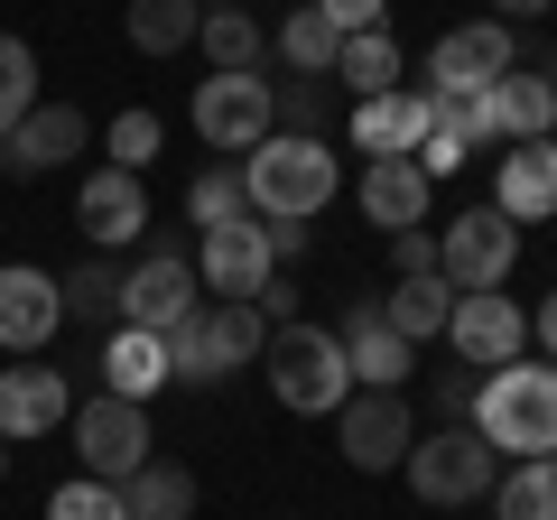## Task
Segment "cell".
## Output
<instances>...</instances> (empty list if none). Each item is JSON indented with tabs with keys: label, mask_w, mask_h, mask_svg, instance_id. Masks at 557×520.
Instances as JSON below:
<instances>
[{
	"label": "cell",
	"mask_w": 557,
	"mask_h": 520,
	"mask_svg": "<svg viewBox=\"0 0 557 520\" xmlns=\"http://www.w3.org/2000/svg\"><path fill=\"white\" fill-rule=\"evenodd\" d=\"M474 437L493 456L530 465V456H557V362H502V372L474 381Z\"/></svg>",
	"instance_id": "obj_1"
},
{
	"label": "cell",
	"mask_w": 557,
	"mask_h": 520,
	"mask_svg": "<svg viewBox=\"0 0 557 520\" xmlns=\"http://www.w3.org/2000/svg\"><path fill=\"white\" fill-rule=\"evenodd\" d=\"M344 168L325 140H298V131H270V140L242 159V196H251L260 223H317L325 205H335Z\"/></svg>",
	"instance_id": "obj_2"
},
{
	"label": "cell",
	"mask_w": 557,
	"mask_h": 520,
	"mask_svg": "<svg viewBox=\"0 0 557 520\" xmlns=\"http://www.w3.org/2000/svg\"><path fill=\"white\" fill-rule=\"evenodd\" d=\"M260 372H270L278 409H298V419H335V409L354 400V362H344L335 325H317V317L270 325V344H260Z\"/></svg>",
	"instance_id": "obj_3"
},
{
	"label": "cell",
	"mask_w": 557,
	"mask_h": 520,
	"mask_svg": "<svg viewBox=\"0 0 557 520\" xmlns=\"http://www.w3.org/2000/svg\"><path fill=\"white\" fill-rule=\"evenodd\" d=\"M409 493L418 502H437V511H465V502H493V483H502V456L474 437V428H437V437H418L409 446Z\"/></svg>",
	"instance_id": "obj_4"
},
{
	"label": "cell",
	"mask_w": 557,
	"mask_h": 520,
	"mask_svg": "<svg viewBox=\"0 0 557 520\" xmlns=\"http://www.w3.org/2000/svg\"><path fill=\"white\" fill-rule=\"evenodd\" d=\"M520 260V223L493 214V205H465L456 223L437 233V280L456 288V298H474V288H502Z\"/></svg>",
	"instance_id": "obj_5"
},
{
	"label": "cell",
	"mask_w": 557,
	"mask_h": 520,
	"mask_svg": "<svg viewBox=\"0 0 557 520\" xmlns=\"http://www.w3.org/2000/svg\"><path fill=\"white\" fill-rule=\"evenodd\" d=\"M502 75H511V28L465 20V28H446V38L428 47V84H418V94L428 102H474V94H493Z\"/></svg>",
	"instance_id": "obj_6"
},
{
	"label": "cell",
	"mask_w": 557,
	"mask_h": 520,
	"mask_svg": "<svg viewBox=\"0 0 557 520\" xmlns=\"http://www.w3.org/2000/svg\"><path fill=\"white\" fill-rule=\"evenodd\" d=\"M335 446H344V465H354V474H391V465H409L418 419H409V400H399V391H354V400L335 409Z\"/></svg>",
	"instance_id": "obj_7"
},
{
	"label": "cell",
	"mask_w": 557,
	"mask_h": 520,
	"mask_svg": "<svg viewBox=\"0 0 557 520\" xmlns=\"http://www.w3.org/2000/svg\"><path fill=\"white\" fill-rule=\"evenodd\" d=\"M196 260H186V251H139L131 260V270H121V325H139V335H168V325H177V317H196Z\"/></svg>",
	"instance_id": "obj_8"
},
{
	"label": "cell",
	"mask_w": 557,
	"mask_h": 520,
	"mask_svg": "<svg viewBox=\"0 0 557 520\" xmlns=\"http://www.w3.org/2000/svg\"><path fill=\"white\" fill-rule=\"evenodd\" d=\"M65 428H75V456H84L94 483H131L139 465H149V419H139L131 400H112V391H94Z\"/></svg>",
	"instance_id": "obj_9"
},
{
	"label": "cell",
	"mask_w": 557,
	"mask_h": 520,
	"mask_svg": "<svg viewBox=\"0 0 557 520\" xmlns=\"http://www.w3.org/2000/svg\"><path fill=\"white\" fill-rule=\"evenodd\" d=\"M196 131L223 159H251L270 140V75H205L196 84Z\"/></svg>",
	"instance_id": "obj_10"
},
{
	"label": "cell",
	"mask_w": 557,
	"mask_h": 520,
	"mask_svg": "<svg viewBox=\"0 0 557 520\" xmlns=\"http://www.w3.org/2000/svg\"><path fill=\"white\" fill-rule=\"evenodd\" d=\"M446 344H456V362H474V372H502V362H520V344H530V317H520V298H502V288H474V298H456V317H446Z\"/></svg>",
	"instance_id": "obj_11"
},
{
	"label": "cell",
	"mask_w": 557,
	"mask_h": 520,
	"mask_svg": "<svg viewBox=\"0 0 557 520\" xmlns=\"http://www.w3.org/2000/svg\"><path fill=\"white\" fill-rule=\"evenodd\" d=\"M196 280L214 288V298H260V288L278 280V260H270V233H260V214L214 223V233H205V251H196Z\"/></svg>",
	"instance_id": "obj_12"
},
{
	"label": "cell",
	"mask_w": 557,
	"mask_h": 520,
	"mask_svg": "<svg viewBox=\"0 0 557 520\" xmlns=\"http://www.w3.org/2000/svg\"><path fill=\"white\" fill-rule=\"evenodd\" d=\"M65 419H75V391H65V372H47L38 354L0 372V437H10V446L47 437V428H65Z\"/></svg>",
	"instance_id": "obj_13"
},
{
	"label": "cell",
	"mask_w": 557,
	"mask_h": 520,
	"mask_svg": "<svg viewBox=\"0 0 557 520\" xmlns=\"http://www.w3.org/2000/svg\"><path fill=\"white\" fill-rule=\"evenodd\" d=\"M335 344H344V362H354V391H399V381L418 372V344H399V335H391V317H381V298L344 307Z\"/></svg>",
	"instance_id": "obj_14"
},
{
	"label": "cell",
	"mask_w": 557,
	"mask_h": 520,
	"mask_svg": "<svg viewBox=\"0 0 557 520\" xmlns=\"http://www.w3.org/2000/svg\"><path fill=\"white\" fill-rule=\"evenodd\" d=\"M57 325H65L57 280H47V270H28V260H10V270H0V354L28 362L47 335H57Z\"/></svg>",
	"instance_id": "obj_15"
},
{
	"label": "cell",
	"mask_w": 557,
	"mask_h": 520,
	"mask_svg": "<svg viewBox=\"0 0 557 520\" xmlns=\"http://www.w3.org/2000/svg\"><path fill=\"white\" fill-rule=\"evenodd\" d=\"M75 149H84V112L75 102H38L28 121L0 131V177H47V168H65Z\"/></svg>",
	"instance_id": "obj_16"
},
{
	"label": "cell",
	"mask_w": 557,
	"mask_h": 520,
	"mask_svg": "<svg viewBox=\"0 0 557 520\" xmlns=\"http://www.w3.org/2000/svg\"><path fill=\"white\" fill-rule=\"evenodd\" d=\"M75 223H84V242H94V251H121V242L149 233V196H139L131 168H94V177H84V196H75Z\"/></svg>",
	"instance_id": "obj_17"
},
{
	"label": "cell",
	"mask_w": 557,
	"mask_h": 520,
	"mask_svg": "<svg viewBox=\"0 0 557 520\" xmlns=\"http://www.w3.org/2000/svg\"><path fill=\"white\" fill-rule=\"evenodd\" d=\"M493 214H511V223H539V214H557V140H511V149H502Z\"/></svg>",
	"instance_id": "obj_18"
},
{
	"label": "cell",
	"mask_w": 557,
	"mask_h": 520,
	"mask_svg": "<svg viewBox=\"0 0 557 520\" xmlns=\"http://www.w3.org/2000/svg\"><path fill=\"white\" fill-rule=\"evenodd\" d=\"M418 140H428V94H372L354 102V149L362 159H418Z\"/></svg>",
	"instance_id": "obj_19"
},
{
	"label": "cell",
	"mask_w": 557,
	"mask_h": 520,
	"mask_svg": "<svg viewBox=\"0 0 557 520\" xmlns=\"http://www.w3.org/2000/svg\"><path fill=\"white\" fill-rule=\"evenodd\" d=\"M354 196H362V214H372L381 233H409V223H428V196H437V186L418 177V159H372Z\"/></svg>",
	"instance_id": "obj_20"
},
{
	"label": "cell",
	"mask_w": 557,
	"mask_h": 520,
	"mask_svg": "<svg viewBox=\"0 0 557 520\" xmlns=\"http://www.w3.org/2000/svg\"><path fill=\"white\" fill-rule=\"evenodd\" d=\"M483 121H493L502 149H511V140H548V131H557V94H548L539 75H520V65H511V75L483 94Z\"/></svg>",
	"instance_id": "obj_21"
},
{
	"label": "cell",
	"mask_w": 557,
	"mask_h": 520,
	"mask_svg": "<svg viewBox=\"0 0 557 520\" xmlns=\"http://www.w3.org/2000/svg\"><path fill=\"white\" fill-rule=\"evenodd\" d=\"M102 391L112 400H149V391H168V354H159V335H139V325H112L102 335Z\"/></svg>",
	"instance_id": "obj_22"
},
{
	"label": "cell",
	"mask_w": 557,
	"mask_h": 520,
	"mask_svg": "<svg viewBox=\"0 0 557 520\" xmlns=\"http://www.w3.org/2000/svg\"><path fill=\"white\" fill-rule=\"evenodd\" d=\"M196 47H205V65H214V75H260L270 28H260L242 0H214V10H205V28H196Z\"/></svg>",
	"instance_id": "obj_23"
},
{
	"label": "cell",
	"mask_w": 557,
	"mask_h": 520,
	"mask_svg": "<svg viewBox=\"0 0 557 520\" xmlns=\"http://www.w3.org/2000/svg\"><path fill=\"white\" fill-rule=\"evenodd\" d=\"M335 84H344L354 102L399 94V38H391V28H354V38L335 47Z\"/></svg>",
	"instance_id": "obj_24"
},
{
	"label": "cell",
	"mask_w": 557,
	"mask_h": 520,
	"mask_svg": "<svg viewBox=\"0 0 557 520\" xmlns=\"http://www.w3.org/2000/svg\"><path fill=\"white\" fill-rule=\"evenodd\" d=\"M381 317H391V335L399 344H437L446 335V317H456V288L428 270V280H399L391 298H381Z\"/></svg>",
	"instance_id": "obj_25"
},
{
	"label": "cell",
	"mask_w": 557,
	"mask_h": 520,
	"mask_svg": "<svg viewBox=\"0 0 557 520\" xmlns=\"http://www.w3.org/2000/svg\"><path fill=\"white\" fill-rule=\"evenodd\" d=\"M121 502H131V520H196V474L168 456H149L131 483H121Z\"/></svg>",
	"instance_id": "obj_26"
},
{
	"label": "cell",
	"mask_w": 557,
	"mask_h": 520,
	"mask_svg": "<svg viewBox=\"0 0 557 520\" xmlns=\"http://www.w3.org/2000/svg\"><path fill=\"white\" fill-rule=\"evenodd\" d=\"M131 47L139 57H177V47H196V28H205V0H131Z\"/></svg>",
	"instance_id": "obj_27"
},
{
	"label": "cell",
	"mask_w": 557,
	"mask_h": 520,
	"mask_svg": "<svg viewBox=\"0 0 557 520\" xmlns=\"http://www.w3.org/2000/svg\"><path fill=\"white\" fill-rule=\"evenodd\" d=\"M57 298H65V317H75V325H121V260L94 251L84 270H65V280H57Z\"/></svg>",
	"instance_id": "obj_28"
},
{
	"label": "cell",
	"mask_w": 557,
	"mask_h": 520,
	"mask_svg": "<svg viewBox=\"0 0 557 520\" xmlns=\"http://www.w3.org/2000/svg\"><path fill=\"white\" fill-rule=\"evenodd\" d=\"M493 511H502V520H557V456L502 465V483H493Z\"/></svg>",
	"instance_id": "obj_29"
},
{
	"label": "cell",
	"mask_w": 557,
	"mask_h": 520,
	"mask_svg": "<svg viewBox=\"0 0 557 520\" xmlns=\"http://www.w3.org/2000/svg\"><path fill=\"white\" fill-rule=\"evenodd\" d=\"M335 47H344V28L325 20L317 0H307V10H288V28H278V57H288V75H335Z\"/></svg>",
	"instance_id": "obj_30"
},
{
	"label": "cell",
	"mask_w": 557,
	"mask_h": 520,
	"mask_svg": "<svg viewBox=\"0 0 557 520\" xmlns=\"http://www.w3.org/2000/svg\"><path fill=\"white\" fill-rule=\"evenodd\" d=\"M205 325H214V362H223V372L260 362V344H270V317H260L251 298H214V307H205Z\"/></svg>",
	"instance_id": "obj_31"
},
{
	"label": "cell",
	"mask_w": 557,
	"mask_h": 520,
	"mask_svg": "<svg viewBox=\"0 0 557 520\" xmlns=\"http://www.w3.org/2000/svg\"><path fill=\"white\" fill-rule=\"evenodd\" d=\"M159 354H168V381H186V391H205V381H223V362H214V325H205V307L196 317H177L159 335Z\"/></svg>",
	"instance_id": "obj_32"
},
{
	"label": "cell",
	"mask_w": 557,
	"mask_h": 520,
	"mask_svg": "<svg viewBox=\"0 0 557 520\" xmlns=\"http://www.w3.org/2000/svg\"><path fill=\"white\" fill-rule=\"evenodd\" d=\"M270 131L325 140V75H278V84H270Z\"/></svg>",
	"instance_id": "obj_33"
},
{
	"label": "cell",
	"mask_w": 557,
	"mask_h": 520,
	"mask_svg": "<svg viewBox=\"0 0 557 520\" xmlns=\"http://www.w3.org/2000/svg\"><path fill=\"white\" fill-rule=\"evenodd\" d=\"M28 112H38V47L20 28H0V131L28 121Z\"/></svg>",
	"instance_id": "obj_34"
},
{
	"label": "cell",
	"mask_w": 557,
	"mask_h": 520,
	"mask_svg": "<svg viewBox=\"0 0 557 520\" xmlns=\"http://www.w3.org/2000/svg\"><path fill=\"white\" fill-rule=\"evenodd\" d=\"M186 214L214 233V223H242L251 214V196H242V159H223V168H205L196 186H186Z\"/></svg>",
	"instance_id": "obj_35"
},
{
	"label": "cell",
	"mask_w": 557,
	"mask_h": 520,
	"mask_svg": "<svg viewBox=\"0 0 557 520\" xmlns=\"http://www.w3.org/2000/svg\"><path fill=\"white\" fill-rule=\"evenodd\" d=\"M47 520H131V502H121V483L75 474V483H57V493H47Z\"/></svg>",
	"instance_id": "obj_36"
},
{
	"label": "cell",
	"mask_w": 557,
	"mask_h": 520,
	"mask_svg": "<svg viewBox=\"0 0 557 520\" xmlns=\"http://www.w3.org/2000/svg\"><path fill=\"white\" fill-rule=\"evenodd\" d=\"M159 140H168V131H159V112H121L112 131H102V149H112V168H131V177H139L149 159H159Z\"/></svg>",
	"instance_id": "obj_37"
},
{
	"label": "cell",
	"mask_w": 557,
	"mask_h": 520,
	"mask_svg": "<svg viewBox=\"0 0 557 520\" xmlns=\"http://www.w3.org/2000/svg\"><path fill=\"white\" fill-rule=\"evenodd\" d=\"M428 400H437V419H446V428H474V362L437 372V381H428Z\"/></svg>",
	"instance_id": "obj_38"
},
{
	"label": "cell",
	"mask_w": 557,
	"mask_h": 520,
	"mask_svg": "<svg viewBox=\"0 0 557 520\" xmlns=\"http://www.w3.org/2000/svg\"><path fill=\"white\" fill-rule=\"evenodd\" d=\"M391 260H399V280H428V270H437V233H428V223L391 233Z\"/></svg>",
	"instance_id": "obj_39"
},
{
	"label": "cell",
	"mask_w": 557,
	"mask_h": 520,
	"mask_svg": "<svg viewBox=\"0 0 557 520\" xmlns=\"http://www.w3.org/2000/svg\"><path fill=\"white\" fill-rule=\"evenodd\" d=\"M317 10L344 28V38H354V28H381V10H391V0H317Z\"/></svg>",
	"instance_id": "obj_40"
},
{
	"label": "cell",
	"mask_w": 557,
	"mask_h": 520,
	"mask_svg": "<svg viewBox=\"0 0 557 520\" xmlns=\"http://www.w3.org/2000/svg\"><path fill=\"white\" fill-rule=\"evenodd\" d=\"M260 317H270V325H298V288H288V280H270V288H260Z\"/></svg>",
	"instance_id": "obj_41"
},
{
	"label": "cell",
	"mask_w": 557,
	"mask_h": 520,
	"mask_svg": "<svg viewBox=\"0 0 557 520\" xmlns=\"http://www.w3.org/2000/svg\"><path fill=\"white\" fill-rule=\"evenodd\" d=\"M260 233H270V260H278V270L307 251V223H260Z\"/></svg>",
	"instance_id": "obj_42"
},
{
	"label": "cell",
	"mask_w": 557,
	"mask_h": 520,
	"mask_svg": "<svg viewBox=\"0 0 557 520\" xmlns=\"http://www.w3.org/2000/svg\"><path fill=\"white\" fill-rule=\"evenodd\" d=\"M548 10H557V0H493V20H502V28H511V20H548Z\"/></svg>",
	"instance_id": "obj_43"
},
{
	"label": "cell",
	"mask_w": 557,
	"mask_h": 520,
	"mask_svg": "<svg viewBox=\"0 0 557 520\" xmlns=\"http://www.w3.org/2000/svg\"><path fill=\"white\" fill-rule=\"evenodd\" d=\"M539 354L557 362V288H548V298H539Z\"/></svg>",
	"instance_id": "obj_44"
},
{
	"label": "cell",
	"mask_w": 557,
	"mask_h": 520,
	"mask_svg": "<svg viewBox=\"0 0 557 520\" xmlns=\"http://www.w3.org/2000/svg\"><path fill=\"white\" fill-rule=\"evenodd\" d=\"M539 84H548V94H557V57H548V65H539Z\"/></svg>",
	"instance_id": "obj_45"
},
{
	"label": "cell",
	"mask_w": 557,
	"mask_h": 520,
	"mask_svg": "<svg viewBox=\"0 0 557 520\" xmlns=\"http://www.w3.org/2000/svg\"><path fill=\"white\" fill-rule=\"evenodd\" d=\"M0 474H10V437H0Z\"/></svg>",
	"instance_id": "obj_46"
},
{
	"label": "cell",
	"mask_w": 557,
	"mask_h": 520,
	"mask_svg": "<svg viewBox=\"0 0 557 520\" xmlns=\"http://www.w3.org/2000/svg\"><path fill=\"white\" fill-rule=\"evenodd\" d=\"M548 140H557V131H548Z\"/></svg>",
	"instance_id": "obj_47"
}]
</instances>
